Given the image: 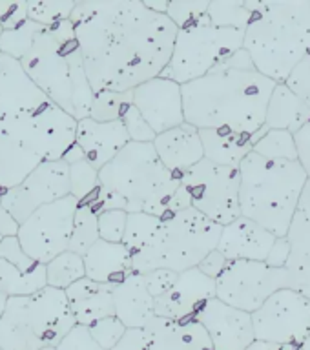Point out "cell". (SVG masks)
Here are the masks:
<instances>
[{"label": "cell", "mask_w": 310, "mask_h": 350, "mask_svg": "<svg viewBox=\"0 0 310 350\" xmlns=\"http://www.w3.org/2000/svg\"><path fill=\"white\" fill-rule=\"evenodd\" d=\"M70 22L93 93H126L168 66L177 27L139 0L75 2Z\"/></svg>", "instance_id": "6da1fadb"}, {"label": "cell", "mask_w": 310, "mask_h": 350, "mask_svg": "<svg viewBox=\"0 0 310 350\" xmlns=\"http://www.w3.org/2000/svg\"><path fill=\"white\" fill-rule=\"evenodd\" d=\"M77 120L57 108L8 55L0 53V193L44 161H82Z\"/></svg>", "instance_id": "7a4b0ae2"}, {"label": "cell", "mask_w": 310, "mask_h": 350, "mask_svg": "<svg viewBox=\"0 0 310 350\" xmlns=\"http://www.w3.org/2000/svg\"><path fill=\"white\" fill-rule=\"evenodd\" d=\"M276 84L254 68L241 48L207 75L181 86L185 122L196 130L259 137Z\"/></svg>", "instance_id": "3957f363"}, {"label": "cell", "mask_w": 310, "mask_h": 350, "mask_svg": "<svg viewBox=\"0 0 310 350\" xmlns=\"http://www.w3.org/2000/svg\"><path fill=\"white\" fill-rule=\"evenodd\" d=\"M181 174L164 168L152 142H128L99 170L97 202L93 208L122 210L164 217L174 212Z\"/></svg>", "instance_id": "277c9868"}, {"label": "cell", "mask_w": 310, "mask_h": 350, "mask_svg": "<svg viewBox=\"0 0 310 350\" xmlns=\"http://www.w3.org/2000/svg\"><path fill=\"white\" fill-rule=\"evenodd\" d=\"M21 66L27 79L57 108L75 120L90 117L93 90L70 21L42 27L35 35L29 51L21 59Z\"/></svg>", "instance_id": "5b68a950"}, {"label": "cell", "mask_w": 310, "mask_h": 350, "mask_svg": "<svg viewBox=\"0 0 310 350\" xmlns=\"http://www.w3.org/2000/svg\"><path fill=\"white\" fill-rule=\"evenodd\" d=\"M250 21L243 49L261 75L285 82L310 53V0L246 2Z\"/></svg>", "instance_id": "8992f818"}, {"label": "cell", "mask_w": 310, "mask_h": 350, "mask_svg": "<svg viewBox=\"0 0 310 350\" xmlns=\"http://www.w3.org/2000/svg\"><path fill=\"white\" fill-rule=\"evenodd\" d=\"M240 212L276 237H285L305 188L298 161H268L254 152L240 164Z\"/></svg>", "instance_id": "52a82bcc"}, {"label": "cell", "mask_w": 310, "mask_h": 350, "mask_svg": "<svg viewBox=\"0 0 310 350\" xmlns=\"http://www.w3.org/2000/svg\"><path fill=\"white\" fill-rule=\"evenodd\" d=\"M223 226L214 223L194 208H185L161 217L148 245L130 256L135 273L150 270H172L175 273L196 268L210 252L216 250Z\"/></svg>", "instance_id": "ba28073f"}, {"label": "cell", "mask_w": 310, "mask_h": 350, "mask_svg": "<svg viewBox=\"0 0 310 350\" xmlns=\"http://www.w3.org/2000/svg\"><path fill=\"white\" fill-rule=\"evenodd\" d=\"M75 325L64 290L46 286L37 294L8 297L0 317V350L55 349Z\"/></svg>", "instance_id": "9c48e42d"}, {"label": "cell", "mask_w": 310, "mask_h": 350, "mask_svg": "<svg viewBox=\"0 0 310 350\" xmlns=\"http://www.w3.org/2000/svg\"><path fill=\"white\" fill-rule=\"evenodd\" d=\"M245 31L216 27L201 16L190 26L181 27L175 35L168 66L159 77L177 82L179 86L207 75L208 71L243 48Z\"/></svg>", "instance_id": "30bf717a"}, {"label": "cell", "mask_w": 310, "mask_h": 350, "mask_svg": "<svg viewBox=\"0 0 310 350\" xmlns=\"http://www.w3.org/2000/svg\"><path fill=\"white\" fill-rule=\"evenodd\" d=\"M181 191L188 208H194L214 223H232L240 212V170L201 159L181 172Z\"/></svg>", "instance_id": "8fae6325"}, {"label": "cell", "mask_w": 310, "mask_h": 350, "mask_svg": "<svg viewBox=\"0 0 310 350\" xmlns=\"http://www.w3.org/2000/svg\"><path fill=\"white\" fill-rule=\"evenodd\" d=\"M283 288H292L287 268H274L265 261H229L216 279V297L248 314Z\"/></svg>", "instance_id": "7c38bea8"}, {"label": "cell", "mask_w": 310, "mask_h": 350, "mask_svg": "<svg viewBox=\"0 0 310 350\" xmlns=\"http://www.w3.org/2000/svg\"><path fill=\"white\" fill-rule=\"evenodd\" d=\"M77 206L79 201L75 197L66 196L44 204L24 219L18 224L16 239L26 256L38 265H46L68 250Z\"/></svg>", "instance_id": "4fadbf2b"}, {"label": "cell", "mask_w": 310, "mask_h": 350, "mask_svg": "<svg viewBox=\"0 0 310 350\" xmlns=\"http://www.w3.org/2000/svg\"><path fill=\"white\" fill-rule=\"evenodd\" d=\"M250 317L259 341L300 347L310 334V299L294 288L278 290Z\"/></svg>", "instance_id": "5bb4252c"}, {"label": "cell", "mask_w": 310, "mask_h": 350, "mask_svg": "<svg viewBox=\"0 0 310 350\" xmlns=\"http://www.w3.org/2000/svg\"><path fill=\"white\" fill-rule=\"evenodd\" d=\"M70 196V164L44 161L16 186L0 193V204L21 224L35 210Z\"/></svg>", "instance_id": "9a60e30c"}, {"label": "cell", "mask_w": 310, "mask_h": 350, "mask_svg": "<svg viewBox=\"0 0 310 350\" xmlns=\"http://www.w3.org/2000/svg\"><path fill=\"white\" fill-rule=\"evenodd\" d=\"M112 350H212V345L194 317L183 321L153 317L146 327L126 328Z\"/></svg>", "instance_id": "2e32d148"}, {"label": "cell", "mask_w": 310, "mask_h": 350, "mask_svg": "<svg viewBox=\"0 0 310 350\" xmlns=\"http://www.w3.org/2000/svg\"><path fill=\"white\" fill-rule=\"evenodd\" d=\"M131 104L155 135L185 122L181 86L164 77H155L133 88Z\"/></svg>", "instance_id": "e0dca14e"}, {"label": "cell", "mask_w": 310, "mask_h": 350, "mask_svg": "<svg viewBox=\"0 0 310 350\" xmlns=\"http://www.w3.org/2000/svg\"><path fill=\"white\" fill-rule=\"evenodd\" d=\"M194 319L207 332L212 350H245L256 339L250 314L237 310L218 297L208 299Z\"/></svg>", "instance_id": "ac0fdd59"}, {"label": "cell", "mask_w": 310, "mask_h": 350, "mask_svg": "<svg viewBox=\"0 0 310 350\" xmlns=\"http://www.w3.org/2000/svg\"><path fill=\"white\" fill-rule=\"evenodd\" d=\"M212 297H216V279L196 267L177 273L174 286L153 299V312L155 317L183 321L196 317L199 308Z\"/></svg>", "instance_id": "d6986e66"}, {"label": "cell", "mask_w": 310, "mask_h": 350, "mask_svg": "<svg viewBox=\"0 0 310 350\" xmlns=\"http://www.w3.org/2000/svg\"><path fill=\"white\" fill-rule=\"evenodd\" d=\"M276 239L268 230L240 215L224 224L216 250L227 261H267Z\"/></svg>", "instance_id": "ffe728a7"}, {"label": "cell", "mask_w": 310, "mask_h": 350, "mask_svg": "<svg viewBox=\"0 0 310 350\" xmlns=\"http://www.w3.org/2000/svg\"><path fill=\"white\" fill-rule=\"evenodd\" d=\"M285 239L290 246L285 268L292 281V288L310 299V179L303 188Z\"/></svg>", "instance_id": "44dd1931"}, {"label": "cell", "mask_w": 310, "mask_h": 350, "mask_svg": "<svg viewBox=\"0 0 310 350\" xmlns=\"http://www.w3.org/2000/svg\"><path fill=\"white\" fill-rule=\"evenodd\" d=\"M130 142L120 120L99 122L90 117L77 120L75 144L81 148L84 161L90 166L101 170Z\"/></svg>", "instance_id": "7402d4cb"}, {"label": "cell", "mask_w": 310, "mask_h": 350, "mask_svg": "<svg viewBox=\"0 0 310 350\" xmlns=\"http://www.w3.org/2000/svg\"><path fill=\"white\" fill-rule=\"evenodd\" d=\"M152 144L159 161L172 174H181L205 159L199 130L186 122L155 135Z\"/></svg>", "instance_id": "603a6c76"}, {"label": "cell", "mask_w": 310, "mask_h": 350, "mask_svg": "<svg viewBox=\"0 0 310 350\" xmlns=\"http://www.w3.org/2000/svg\"><path fill=\"white\" fill-rule=\"evenodd\" d=\"M114 312L126 328H142L155 317L153 297L148 294L142 273L130 272L120 283L114 284Z\"/></svg>", "instance_id": "cb8c5ba5"}, {"label": "cell", "mask_w": 310, "mask_h": 350, "mask_svg": "<svg viewBox=\"0 0 310 350\" xmlns=\"http://www.w3.org/2000/svg\"><path fill=\"white\" fill-rule=\"evenodd\" d=\"M112 290L114 284L97 283L88 278L79 279L68 286L64 294L77 325L90 327L99 319L115 316Z\"/></svg>", "instance_id": "d4e9b609"}, {"label": "cell", "mask_w": 310, "mask_h": 350, "mask_svg": "<svg viewBox=\"0 0 310 350\" xmlns=\"http://www.w3.org/2000/svg\"><path fill=\"white\" fill-rule=\"evenodd\" d=\"M86 278L97 283L117 284L131 272L130 252L122 243H108L99 239L82 256Z\"/></svg>", "instance_id": "484cf974"}, {"label": "cell", "mask_w": 310, "mask_h": 350, "mask_svg": "<svg viewBox=\"0 0 310 350\" xmlns=\"http://www.w3.org/2000/svg\"><path fill=\"white\" fill-rule=\"evenodd\" d=\"M309 120L310 109L307 108V104L285 82H278L268 100L265 128L289 131L294 135Z\"/></svg>", "instance_id": "4316f807"}, {"label": "cell", "mask_w": 310, "mask_h": 350, "mask_svg": "<svg viewBox=\"0 0 310 350\" xmlns=\"http://www.w3.org/2000/svg\"><path fill=\"white\" fill-rule=\"evenodd\" d=\"M199 137L205 159L232 168H240L241 161L252 152L254 141L257 139L219 130H199Z\"/></svg>", "instance_id": "83f0119b"}, {"label": "cell", "mask_w": 310, "mask_h": 350, "mask_svg": "<svg viewBox=\"0 0 310 350\" xmlns=\"http://www.w3.org/2000/svg\"><path fill=\"white\" fill-rule=\"evenodd\" d=\"M48 286L46 283V267L35 265L29 272H22L16 267L0 259V292L8 297L37 294L38 290Z\"/></svg>", "instance_id": "f1b7e54d"}, {"label": "cell", "mask_w": 310, "mask_h": 350, "mask_svg": "<svg viewBox=\"0 0 310 350\" xmlns=\"http://www.w3.org/2000/svg\"><path fill=\"white\" fill-rule=\"evenodd\" d=\"M44 267H46V283L51 288L66 290L75 281L86 278L82 256H77L70 250L62 252L57 257H53Z\"/></svg>", "instance_id": "f546056e"}, {"label": "cell", "mask_w": 310, "mask_h": 350, "mask_svg": "<svg viewBox=\"0 0 310 350\" xmlns=\"http://www.w3.org/2000/svg\"><path fill=\"white\" fill-rule=\"evenodd\" d=\"M97 210L92 204H81L77 206L75 219H73V228L68 250L84 256L90 248L99 241V226H97Z\"/></svg>", "instance_id": "4dcf8cb0"}, {"label": "cell", "mask_w": 310, "mask_h": 350, "mask_svg": "<svg viewBox=\"0 0 310 350\" xmlns=\"http://www.w3.org/2000/svg\"><path fill=\"white\" fill-rule=\"evenodd\" d=\"M252 152L268 161H298L294 135L283 130L263 128L252 146Z\"/></svg>", "instance_id": "1f68e13d"}, {"label": "cell", "mask_w": 310, "mask_h": 350, "mask_svg": "<svg viewBox=\"0 0 310 350\" xmlns=\"http://www.w3.org/2000/svg\"><path fill=\"white\" fill-rule=\"evenodd\" d=\"M208 22L216 27H230L245 31L246 24L250 21V11L246 8V2L240 0H229V2H210L207 10Z\"/></svg>", "instance_id": "d6a6232c"}, {"label": "cell", "mask_w": 310, "mask_h": 350, "mask_svg": "<svg viewBox=\"0 0 310 350\" xmlns=\"http://www.w3.org/2000/svg\"><path fill=\"white\" fill-rule=\"evenodd\" d=\"M159 223H161V217H153L148 213H128L125 235H122L120 243L126 246V250L130 252V256L137 254L148 245V241L152 239V235L155 234Z\"/></svg>", "instance_id": "836d02e7"}, {"label": "cell", "mask_w": 310, "mask_h": 350, "mask_svg": "<svg viewBox=\"0 0 310 350\" xmlns=\"http://www.w3.org/2000/svg\"><path fill=\"white\" fill-rule=\"evenodd\" d=\"M131 106V92L115 93V92H97L93 93L92 108H90V119L99 122H112L120 120L125 111Z\"/></svg>", "instance_id": "e575fe53"}, {"label": "cell", "mask_w": 310, "mask_h": 350, "mask_svg": "<svg viewBox=\"0 0 310 350\" xmlns=\"http://www.w3.org/2000/svg\"><path fill=\"white\" fill-rule=\"evenodd\" d=\"M44 26H38L31 21H24L21 26L8 29L0 33V53L8 55L11 59L21 60L24 55L29 51L35 35H37Z\"/></svg>", "instance_id": "d590c367"}, {"label": "cell", "mask_w": 310, "mask_h": 350, "mask_svg": "<svg viewBox=\"0 0 310 350\" xmlns=\"http://www.w3.org/2000/svg\"><path fill=\"white\" fill-rule=\"evenodd\" d=\"M73 8V0H31L27 2V21L44 27L51 26L57 22L70 21Z\"/></svg>", "instance_id": "8d00e7d4"}, {"label": "cell", "mask_w": 310, "mask_h": 350, "mask_svg": "<svg viewBox=\"0 0 310 350\" xmlns=\"http://www.w3.org/2000/svg\"><path fill=\"white\" fill-rule=\"evenodd\" d=\"M99 191V172L82 159L70 164V196L88 204Z\"/></svg>", "instance_id": "74e56055"}, {"label": "cell", "mask_w": 310, "mask_h": 350, "mask_svg": "<svg viewBox=\"0 0 310 350\" xmlns=\"http://www.w3.org/2000/svg\"><path fill=\"white\" fill-rule=\"evenodd\" d=\"M208 4L210 2L207 0H175V2H168L166 16L177 29H181L207 15Z\"/></svg>", "instance_id": "f35d334b"}, {"label": "cell", "mask_w": 310, "mask_h": 350, "mask_svg": "<svg viewBox=\"0 0 310 350\" xmlns=\"http://www.w3.org/2000/svg\"><path fill=\"white\" fill-rule=\"evenodd\" d=\"M88 332L95 339V343L104 350H112L115 345L119 343L120 338L125 336L126 327L117 319L115 316L104 317V319H99V321L92 323L88 327Z\"/></svg>", "instance_id": "ab89813d"}, {"label": "cell", "mask_w": 310, "mask_h": 350, "mask_svg": "<svg viewBox=\"0 0 310 350\" xmlns=\"http://www.w3.org/2000/svg\"><path fill=\"white\" fill-rule=\"evenodd\" d=\"M128 213L122 210H101L97 213L99 239L108 243H120L126 230Z\"/></svg>", "instance_id": "60d3db41"}, {"label": "cell", "mask_w": 310, "mask_h": 350, "mask_svg": "<svg viewBox=\"0 0 310 350\" xmlns=\"http://www.w3.org/2000/svg\"><path fill=\"white\" fill-rule=\"evenodd\" d=\"M120 122L125 126L126 133H128L131 142H153V139H155V133L152 131V128L146 124V120L142 119L133 104L120 117Z\"/></svg>", "instance_id": "b9f144b4"}, {"label": "cell", "mask_w": 310, "mask_h": 350, "mask_svg": "<svg viewBox=\"0 0 310 350\" xmlns=\"http://www.w3.org/2000/svg\"><path fill=\"white\" fill-rule=\"evenodd\" d=\"M0 259H4L10 265L16 267L22 272H29L35 268V262L31 257L26 256V252L22 250L21 243L16 239V235H11V237H2L0 241Z\"/></svg>", "instance_id": "7bdbcfd3"}, {"label": "cell", "mask_w": 310, "mask_h": 350, "mask_svg": "<svg viewBox=\"0 0 310 350\" xmlns=\"http://www.w3.org/2000/svg\"><path fill=\"white\" fill-rule=\"evenodd\" d=\"M285 84L298 95V97L307 104V108L310 109V53L305 59L301 60L300 64L296 66L292 73L287 77Z\"/></svg>", "instance_id": "ee69618b"}, {"label": "cell", "mask_w": 310, "mask_h": 350, "mask_svg": "<svg viewBox=\"0 0 310 350\" xmlns=\"http://www.w3.org/2000/svg\"><path fill=\"white\" fill-rule=\"evenodd\" d=\"M55 350H104L101 349L95 339L90 336L88 332V327H82V325H75L71 328L70 332L66 334L62 341H60Z\"/></svg>", "instance_id": "f6af8a7d"}, {"label": "cell", "mask_w": 310, "mask_h": 350, "mask_svg": "<svg viewBox=\"0 0 310 350\" xmlns=\"http://www.w3.org/2000/svg\"><path fill=\"white\" fill-rule=\"evenodd\" d=\"M144 278V284H146L148 294L152 295L153 299L159 295L166 294L172 286H174L177 273L172 270H164V268H157V270H150V272L142 273Z\"/></svg>", "instance_id": "bcb514c9"}, {"label": "cell", "mask_w": 310, "mask_h": 350, "mask_svg": "<svg viewBox=\"0 0 310 350\" xmlns=\"http://www.w3.org/2000/svg\"><path fill=\"white\" fill-rule=\"evenodd\" d=\"M27 2L16 0V2H0V29L8 31L13 27L21 26L27 18Z\"/></svg>", "instance_id": "7dc6e473"}, {"label": "cell", "mask_w": 310, "mask_h": 350, "mask_svg": "<svg viewBox=\"0 0 310 350\" xmlns=\"http://www.w3.org/2000/svg\"><path fill=\"white\" fill-rule=\"evenodd\" d=\"M296 142V153H298V163L310 179V120L307 122L300 131L294 133Z\"/></svg>", "instance_id": "c3c4849f"}, {"label": "cell", "mask_w": 310, "mask_h": 350, "mask_svg": "<svg viewBox=\"0 0 310 350\" xmlns=\"http://www.w3.org/2000/svg\"><path fill=\"white\" fill-rule=\"evenodd\" d=\"M227 259H224L221 254H219L218 250H214L210 252L205 259H203L199 265H197V268L201 270L205 275H208V278H212V279H218V275L224 270V267H227Z\"/></svg>", "instance_id": "681fc988"}, {"label": "cell", "mask_w": 310, "mask_h": 350, "mask_svg": "<svg viewBox=\"0 0 310 350\" xmlns=\"http://www.w3.org/2000/svg\"><path fill=\"white\" fill-rule=\"evenodd\" d=\"M289 256H290L289 241L285 239V237H278L265 262L274 268H285V265H287V261H289Z\"/></svg>", "instance_id": "f907efd6"}, {"label": "cell", "mask_w": 310, "mask_h": 350, "mask_svg": "<svg viewBox=\"0 0 310 350\" xmlns=\"http://www.w3.org/2000/svg\"><path fill=\"white\" fill-rule=\"evenodd\" d=\"M16 232H18V223L11 217L10 212L0 204V235H2V237H11V235H16Z\"/></svg>", "instance_id": "816d5d0a"}, {"label": "cell", "mask_w": 310, "mask_h": 350, "mask_svg": "<svg viewBox=\"0 0 310 350\" xmlns=\"http://www.w3.org/2000/svg\"><path fill=\"white\" fill-rule=\"evenodd\" d=\"M281 347L274 343H267V341H259V339H254L245 350H279Z\"/></svg>", "instance_id": "f5cc1de1"}, {"label": "cell", "mask_w": 310, "mask_h": 350, "mask_svg": "<svg viewBox=\"0 0 310 350\" xmlns=\"http://www.w3.org/2000/svg\"><path fill=\"white\" fill-rule=\"evenodd\" d=\"M148 10L153 11V13H159V15H166V8H168V2L163 0V2H144Z\"/></svg>", "instance_id": "db71d44e"}, {"label": "cell", "mask_w": 310, "mask_h": 350, "mask_svg": "<svg viewBox=\"0 0 310 350\" xmlns=\"http://www.w3.org/2000/svg\"><path fill=\"white\" fill-rule=\"evenodd\" d=\"M5 303H8V295L0 292V317H2V314L5 310Z\"/></svg>", "instance_id": "11a10c76"}, {"label": "cell", "mask_w": 310, "mask_h": 350, "mask_svg": "<svg viewBox=\"0 0 310 350\" xmlns=\"http://www.w3.org/2000/svg\"><path fill=\"white\" fill-rule=\"evenodd\" d=\"M300 350H310V334L305 338V341L300 345Z\"/></svg>", "instance_id": "9f6ffc18"}, {"label": "cell", "mask_w": 310, "mask_h": 350, "mask_svg": "<svg viewBox=\"0 0 310 350\" xmlns=\"http://www.w3.org/2000/svg\"><path fill=\"white\" fill-rule=\"evenodd\" d=\"M279 350H300V347H292V345H287V347H281Z\"/></svg>", "instance_id": "6f0895ef"}, {"label": "cell", "mask_w": 310, "mask_h": 350, "mask_svg": "<svg viewBox=\"0 0 310 350\" xmlns=\"http://www.w3.org/2000/svg\"><path fill=\"white\" fill-rule=\"evenodd\" d=\"M40 350H55L53 347H48V349H40Z\"/></svg>", "instance_id": "680465c9"}, {"label": "cell", "mask_w": 310, "mask_h": 350, "mask_svg": "<svg viewBox=\"0 0 310 350\" xmlns=\"http://www.w3.org/2000/svg\"><path fill=\"white\" fill-rule=\"evenodd\" d=\"M0 241H2V235H0Z\"/></svg>", "instance_id": "91938a15"}]
</instances>
